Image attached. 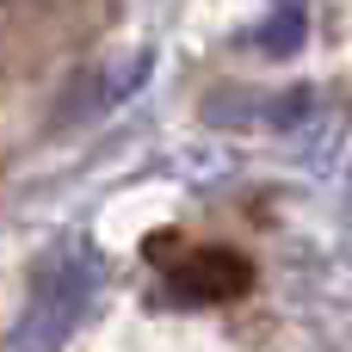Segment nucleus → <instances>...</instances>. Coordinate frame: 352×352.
I'll return each instance as SVG.
<instances>
[{
	"label": "nucleus",
	"mask_w": 352,
	"mask_h": 352,
	"mask_svg": "<svg viewBox=\"0 0 352 352\" xmlns=\"http://www.w3.org/2000/svg\"><path fill=\"white\" fill-rule=\"evenodd\" d=\"M99 291V266L87 254H50L31 278V297H25V316L12 322V340L6 352H62L68 334L80 328L87 303Z\"/></svg>",
	"instance_id": "f257e3e1"
},
{
	"label": "nucleus",
	"mask_w": 352,
	"mask_h": 352,
	"mask_svg": "<svg viewBox=\"0 0 352 352\" xmlns=\"http://www.w3.org/2000/svg\"><path fill=\"white\" fill-rule=\"evenodd\" d=\"M303 6L297 0H278V12H272V25L260 31V50H272V56H285V50H297V37H303Z\"/></svg>",
	"instance_id": "f03ea898"
}]
</instances>
